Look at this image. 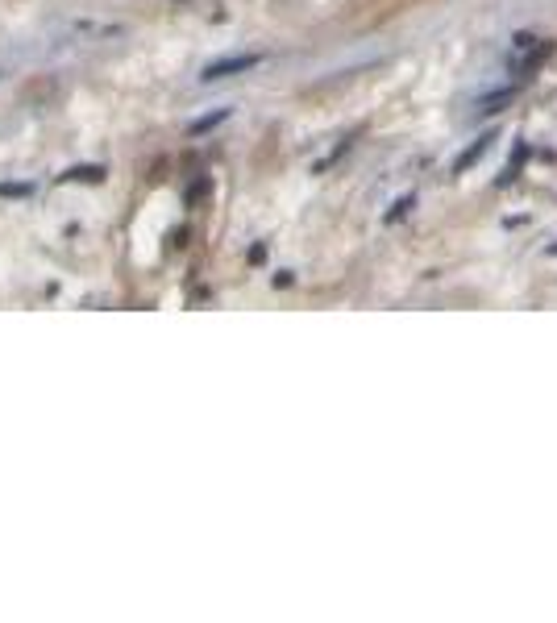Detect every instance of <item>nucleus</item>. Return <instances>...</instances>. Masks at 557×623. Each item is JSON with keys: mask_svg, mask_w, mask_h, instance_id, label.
<instances>
[{"mask_svg": "<svg viewBox=\"0 0 557 623\" xmlns=\"http://www.w3.org/2000/svg\"><path fill=\"white\" fill-rule=\"evenodd\" d=\"M254 63H258L254 54H238V59H225V63H212L204 75H208V79H220V75H233V71H250Z\"/></svg>", "mask_w": 557, "mask_h": 623, "instance_id": "nucleus-1", "label": "nucleus"}, {"mask_svg": "<svg viewBox=\"0 0 557 623\" xmlns=\"http://www.w3.org/2000/svg\"><path fill=\"white\" fill-rule=\"evenodd\" d=\"M487 146H491V138H479V146H474V150H466V154L458 158V167H454V171H466V167H470V162H474V158H479Z\"/></svg>", "mask_w": 557, "mask_h": 623, "instance_id": "nucleus-3", "label": "nucleus"}, {"mask_svg": "<svg viewBox=\"0 0 557 623\" xmlns=\"http://www.w3.org/2000/svg\"><path fill=\"white\" fill-rule=\"evenodd\" d=\"M512 96H516V87H503V92H495V96H487V100H483L479 108H483V112H499V108H503V104H507Z\"/></svg>", "mask_w": 557, "mask_h": 623, "instance_id": "nucleus-2", "label": "nucleus"}]
</instances>
